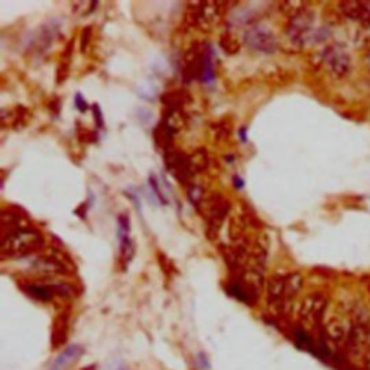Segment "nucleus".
<instances>
[{"label":"nucleus","mask_w":370,"mask_h":370,"mask_svg":"<svg viewBox=\"0 0 370 370\" xmlns=\"http://www.w3.org/2000/svg\"><path fill=\"white\" fill-rule=\"evenodd\" d=\"M45 248V237L31 226L22 227L19 230L2 237L0 244V256L2 259H17L38 255Z\"/></svg>","instance_id":"1"},{"label":"nucleus","mask_w":370,"mask_h":370,"mask_svg":"<svg viewBox=\"0 0 370 370\" xmlns=\"http://www.w3.org/2000/svg\"><path fill=\"white\" fill-rule=\"evenodd\" d=\"M230 203L227 199L219 192H213L204 200L200 211L203 213L205 221H207V236L215 240L217 237V233L223 221L226 220L227 215L230 213Z\"/></svg>","instance_id":"2"},{"label":"nucleus","mask_w":370,"mask_h":370,"mask_svg":"<svg viewBox=\"0 0 370 370\" xmlns=\"http://www.w3.org/2000/svg\"><path fill=\"white\" fill-rule=\"evenodd\" d=\"M164 161H165L168 171L174 175L175 180H177L181 185L188 187L192 184L191 181L194 178V175H196V172H194L191 167L190 156H187L178 149L171 148V149L164 151Z\"/></svg>","instance_id":"3"},{"label":"nucleus","mask_w":370,"mask_h":370,"mask_svg":"<svg viewBox=\"0 0 370 370\" xmlns=\"http://www.w3.org/2000/svg\"><path fill=\"white\" fill-rule=\"evenodd\" d=\"M312 24H314V13L310 12L308 9L303 10L301 13H298L296 16L291 17V21L287 26V37L288 40L298 45L303 47L308 44L312 38Z\"/></svg>","instance_id":"4"},{"label":"nucleus","mask_w":370,"mask_h":370,"mask_svg":"<svg viewBox=\"0 0 370 370\" xmlns=\"http://www.w3.org/2000/svg\"><path fill=\"white\" fill-rule=\"evenodd\" d=\"M323 62L326 64L328 72L337 78L346 77L351 69V58L350 54L344 49V47L334 44L324 49Z\"/></svg>","instance_id":"5"},{"label":"nucleus","mask_w":370,"mask_h":370,"mask_svg":"<svg viewBox=\"0 0 370 370\" xmlns=\"http://www.w3.org/2000/svg\"><path fill=\"white\" fill-rule=\"evenodd\" d=\"M22 289L26 295H29L35 301L40 303H49L56 296H72L73 289L69 285L62 284H38V282H31V284H24Z\"/></svg>","instance_id":"6"},{"label":"nucleus","mask_w":370,"mask_h":370,"mask_svg":"<svg viewBox=\"0 0 370 370\" xmlns=\"http://www.w3.org/2000/svg\"><path fill=\"white\" fill-rule=\"evenodd\" d=\"M327 310V298L323 294H311L299 305V319L304 324L319 326Z\"/></svg>","instance_id":"7"},{"label":"nucleus","mask_w":370,"mask_h":370,"mask_svg":"<svg viewBox=\"0 0 370 370\" xmlns=\"http://www.w3.org/2000/svg\"><path fill=\"white\" fill-rule=\"evenodd\" d=\"M204 56H205V44L194 42L188 48L183 61V80L185 84H190L196 78H201Z\"/></svg>","instance_id":"8"},{"label":"nucleus","mask_w":370,"mask_h":370,"mask_svg":"<svg viewBox=\"0 0 370 370\" xmlns=\"http://www.w3.org/2000/svg\"><path fill=\"white\" fill-rule=\"evenodd\" d=\"M29 267L32 268V271L47 276L67 275L69 272L67 262L62 258H60L57 253L35 255L33 259L31 260Z\"/></svg>","instance_id":"9"},{"label":"nucleus","mask_w":370,"mask_h":370,"mask_svg":"<svg viewBox=\"0 0 370 370\" xmlns=\"http://www.w3.org/2000/svg\"><path fill=\"white\" fill-rule=\"evenodd\" d=\"M244 41L252 49L265 52V54H272L278 49V41L272 31L263 26H253L244 35Z\"/></svg>","instance_id":"10"},{"label":"nucleus","mask_w":370,"mask_h":370,"mask_svg":"<svg viewBox=\"0 0 370 370\" xmlns=\"http://www.w3.org/2000/svg\"><path fill=\"white\" fill-rule=\"evenodd\" d=\"M119 242H120V248H119V262L123 269H128L129 263L132 262L135 256V244L133 240L129 236L131 230V223H129V216L128 215H120L119 219Z\"/></svg>","instance_id":"11"},{"label":"nucleus","mask_w":370,"mask_h":370,"mask_svg":"<svg viewBox=\"0 0 370 370\" xmlns=\"http://www.w3.org/2000/svg\"><path fill=\"white\" fill-rule=\"evenodd\" d=\"M2 237L13 233L15 230H19L22 227H28V217L25 213L19 210H12V208H3L2 210Z\"/></svg>","instance_id":"12"},{"label":"nucleus","mask_w":370,"mask_h":370,"mask_svg":"<svg viewBox=\"0 0 370 370\" xmlns=\"http://www.w3.org/2000/svg\"><path fill=\"white\" fill-rule=\"evenodd\" d=\"M84 353V348L80 344H72L62 350L60 356L51 364L49 370H67L69 366L74 364Z\"/></svg>","instance_id":"13"},{"label":"nucleus","mask_w":370,"mask_h":370,"mask_svg":"<svg viewBox=\"0 0 370 370\" xmlns=\"http://www.w3.org/2000/svg\"><path fill=\"white\" fill-rule=\"evenodd\" d=\"M68 330H69V317L67 312H62L57 315V319L52 324V333H51V343L52 348L61 347L68 337Z\"/></svg>","instance_id":"14"},{"label":"nucleus","mask_w":370,"mask_h":370,"mask_svg":"<svg viewBox=\"0 0 370 370\" xmlns=\"http://www.w3.org/2000/svg\"><path fill=\"white\" fill-rule=\"evenodd\" d=\"M348 330L344 323L342 320L337 319H333L331 321H328L324 327V334L328 342H331L333 344L336 346H344L347 336H348Z\"/></svg>","instance_id":"15"},{"label":"nucleus","mask_w":370,"mask_h":370,"mask_svg":"<svg viewBox=\"0 0 370 370\" xmlns=\"http://www.w3.org/2000/svg\"><path fill=\"white\" fill-rule=\"evenodd\" d=\"M339 9L343 16L350 17L353 21H359L360 24L366 22L370 17V8L362 2H342Z\"/></svg>","instance_id":"16"},{"label":"nucleus","mask_w":370,"mask_h":370,"mask_svg":"<svg viewBox=\"0 0 370 370\" xmlns=\"http://www.w3.org/2000/svg\"><path fill=\"white\" fill-rule=\"evenodd\" d=\"M175 133L177 132H175L169 125H167L164 120H161L153 131V139L158 146H161L164 151H167L172 148V140Z\"/></svg>","instance_id":"17"},{"label":"nucleus","mask_w":370,"mask_h":370,"mask_svg":"<svg viewBox=\"0 0 370 370\" xmlns=\"http://www.w3.org/2000/svg\"><path fill=\"white\" fill-rule=\"evenodd\" d=\"M161 101L165 104V109L181 110L185 104L191 101V96L184 90H172L161 96Z\"/></svg>","instance_id":"18"},{"label":"nucleus","mask_w":370,"mask_h":370,"mask_svg":"<svg viewBox=\"0 0 370 370\" xmlns=\"http://www.w3.org/2000/svg\"><path fill=\"white\" fill-rule=\"evenodd\" d=\"M285 282H287V291H285V299L287 303L291 305L294 301V298L298 295V292L303 288V275L298 272H292L285 275Z\"/></svg>","instance_id":"19"},{"label":"nucleus","mask_w":370,"mask_h":370,"mask_svg":"<svg viewBox=\"0 0 370 370\" xmlns=\"http://www.w3.org/2000/svg\"><path fill=\"white\" fill-rule=\"evenodd\" d=\"M190 161L194 172H204L210 167V156L205 149H197L194 151L192 155H190Z\"/></svg>","instance_id":"20"},{"label":"nucleus","mask_w":370,"mask_h":370,"mask_svg":"<svg viewBox=\"0 0 370 370\" xmlns=\"http://www.w3.org/2000/svg\"><path fill=\"white\" fill-rule=\"evenodd\" d=\"M232 131H233V120L230 119H221L213 123V133L219 142H223V140H227L230 137Z\"/></svg>","instance_id":"21"},{"label":"nucleus","mask_w":370,"mask_h":370,"mask_svg":"<svg viewBox=\"0 0 370 370\" xmlns=\"http://www.w3.org/2000/svg\"><path fill=\"white\" fill-rule=\"evenodd\" d=\"M219 44H220L221 49L226 52V54H228V56L236 54V52L240 51V47H242L240 41L235 37V35L233 33H228V32H226V33L221 35V38H220Z\"/></svg>","instance_id":"22"},{"label":"nucleus","mask_w":370,"mask_h":370,"mask_svg":"<svg viewBox=\"0 0 370 370\" xmlns=\"http://www.w3.org/2000/svg\"><path fill=\"white\" fill-rule=\"evenodd\" d=\"M187 196L190 203L196 207V208H201L205 197H204V188L199 184H191L187 187Z\"/></svg>","instance_id":"23"},{"label":"nucleus","mask_w":370,"mask_h":370,"mask_svg":"<svg viewBox=\"0 0 370 370\" xmlns=\"http://www.w3.org/2000/svg\"><path fill=\"white\" fill-rule=\"evenodd\" d=\"M29 119V110L24 106H17L15 110H10V126L13 128H19L25 126L26 120Z\"/></svg>","instance_id":"24"},{"label":"nucleus","mask_w":370,"mask_h":370,"mask_svg":"<svg viewBox=\"0 0 370 370\" xmlns=\"http://www.w3.org/2000/svg\"><path fill=\"white\" fill-rule=\"evenodd\" d=\"M356 42L360 49H367L370 52V17L366 22L360 24Z\"/></svg>","instance_id":"25"},{"label":"nucleus","mask_w":370,"mask_h":370,"mask_svg":"<svg viewBox=\"0 0 370 370\" xmlns=\"http://www.w3.org/2000/svg\"><path fill=\"white\" fill-rule=\"evenodd\" d=\"M279 8L285 15H288L289 17H294L298 13H301L303 10L307 9V3H304V2H284V3L279 5Z\"/></svg>","instance_id":"26"},{"label":"nucleus","mask_w":370,"mask_h":370,"mask_svg":"<svg viewBox=\"0 0 370 370\" xmlns=\"http://www.w3.org/2000/svg\"><path fill=\"white\" fill-rule=\"evenodd\" d=\"M294 339H295L296 344H299L301 347H305V348H311L312 347L311 337L308 336V334L303 328H295L294 330Z\"/></svg>","instance_id":"27"},{"label":"nucleus","mask_w":370,"mask_h":370,"mask_svg":"<svg viewBox=\"0 0 370 370\" xmlns=\"http://www.w3.org/2000/svg\"><path fill=\"white\" fill-rule=\"evenodd\" d=\"M68 74H69V64H68L67 61H62V62L57 67V78H56L57 84H62V83L67 80Z\"/></svg>","instance_id":"28"},{"label":"nucleus","mask_w":370,"mask_h":370,"mask_svg":"<svg viewBox=\"0 0 370 370\" xmlns=\"http://www.w3.org/2000/svg\"><path fill=\"white\" fill-rule=\"evenodd\" d=\"M158 259H160L161 268L164 269L165 275H167V276H171V275L174 274V271H175L174 263H172V262L167 258V255H164V253H160V255H158Z\"/></svg>","instance_id":"29"},{"label":"nucleus","mask_w":370,"mask_h":370,"mask_svg":"<svg viewBox=\"0 0 370 370\" xmlns=\"http://www.w3.org/2000/svg\"><path fill=\"white\" fill-rule=\"evenodd\" d=\"M92 35H93V29H92V26H85V28L83 29L81 37H80V40H81V42H80L81 51H85L87 47H89V42H90V40H92Z\"/></svg>","instance_id":"30"},{"label":"nucleus","mask_w":370,"mask_h":370,"mask_svg":"<svg viewBox=\"0 0 370 370\" xmlns=\"http://www.w3.org/2000/svg\"><path fill=\"white\" fill-rule=\"evenodd\" d=\"M149 185H151V188L153 190V192L158 196V199H160V201H162L164 204H167V200L164 197V194L161 192L160 184H158V180L153 177V175H151V177H149Z\"/></svg>","instance_id":"31"},{"label":"nucleus","mask_w":370,"mask_h":370,"mask_svg":"<svg viewBox=\"0 0 370 370\" xmlns=\"http://www.w3.org/2000/svg\"><path fill=\"white\" fill-rule=\"evenodd\" d=\"M93 113H94V120L97 128H103V113L99 108V104H93Z\"/></svg>","instance_id":"32"},{"label":"nucleus","mask_w":370,"mask_h":370,"mask_svg":"<svg viewBox=\"0 0 370 370\" xmlns=\"http://www.w3.org/2000/svg\"><path fill=\"white\" fill-rule=\"evenodd\" d=\"M76 106H77V109H78L80 112H83V113H84L87 109H89V106H87L84 97H83L80 93L76 96Z\"/></svg>","instance_id":"33"},{"label":"nucleus","mask_w":370,"mask_h":370,"mask_svg":"<svg viewBox=\"0 0 370 370\" xmlns=\"http://www.w3.org/2000/svg\"><path fill=\"white\" fill-rule=\"evenodd\" d=\"M60 104H61V100L60 99H52L49 103H48V109L54 112L56 115L60 113Z\"/></svg>","instance_id":"34"},{"label":"nucleus","mask_w":370,"mask_h":370,"mask_svg":"<svg viewBox=\"0 0 370 370\" xmlns=\"http://www.w3.org/2000/svg\"><path fill=\"white\" fill-rule=\"evenodd\" d=\"M233 183H235V187H236L237 190L243 188V185H244V181H243V180H240V178L237 177V175H236V177H235V178H233Z\"/></svg>","instance_id":"35"},{"label":"nucleus","mask_w":370,"mask_h":370,"mask_svg":"<svg viewBox=\"0 0 370 370\" xmlns=\"http://www.w3.org/2000/svg\"><path fill=\"white\" fill-rule=\"evenodd\" d=\"M366 367H367V370H370V346L366 351Z\"/></svg>","instance_id":"36"},{"label":"nucleus","mask_w":370,"mask_h":370,"mask_svg":"<svg viewBox=\"0 0 370 370\" xmlns=\"http://www.w3.org/2000/svg\"><path fill=\"white\" fill-rule=\"evenodd\" d=\"M366 62H367V65L370 67V52H367V56H366Z\"/></svg>","instance_id":"37"}]
</instances>
